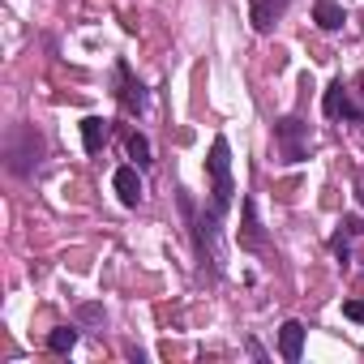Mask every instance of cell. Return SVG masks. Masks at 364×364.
Listing matches in <instances>:
<instances>
[{
	"label": "cell",
	"mask_w": 364,
	"mask_h": 364,
	"mask_svg": "<svg viewBox=\"0 0 364 364\" xmlns=\"http://www.w3.org/2000/svg\"><path fill=\"white\" fill-rule=\"evenodd\" d=\"M176 206H180V215H185V223H189V240L198 249V262L210 266L215 274H223V262H228V253H223V228H219L223 215L215 206L210 210H198L185 189H176Z\"/></svg>",
	"instance_id": "obj_1"
},
{
	"label": "cell",
	"mask_w": 364,
	"mask_h": 364,
	"mask_svg": "<svg viewBox=\"0 0 364 364\" xmlns=\"http://www.w3.org/2000/svg\"><path fill=\"white\" fill-rule=\"evenodd\" d=\"M206 176H210V206H215L219 215H228V210H232V202H236V180H232V146H228V137H223V133L210 141Z\"/></svg>",
	"instance_id": "obj_2"
},
{
	"label": "cell",
	"mask_w": 364,
	"mask_h": 364,
	"mask_svg": "<svg viewBox=\"0 0 364 364\" xmlns=\"http://www.w3.org/2000/svg\"><path fill=\"white\" fill-rule=\"evenodd\" d=\"M112 95H116V103H120L124 116H146V107H150V90L137 82V73L129 69V60L112 65Z\"/></svg>",
	"instance_id": "obj_3"
},
{
	"label": "cell",
	"mask_w": 364,
	"mask_h": 364,
	"mask_svg": "<svg viewBox=\"0 0 364 364\" xmlns=\"http://www.w3.org/2000/svg\"><path fill=\"white\" fill-rule=\"evenodd\" d=\"M309 146H313V133L300 116H279L274 120V150L283 163H300L309 159Z\"/></svg>",
	"instance_id": "obj_4"
},
{
	"label": "cell",
	"mask_w": 364,
	"mask_h": 364,
	"mask_svg": "<svg viewBox=\"0 0 364 364\" xmlns=\"http://www.w3.org/2000/svg\"><path fill=\"white\" fill-rule=\"evenodd\" d=\"M321 112H326L330 120H347V124H364V107H360V103L351 99V90L343 86V77L326 86V95H321Z\"/></svg>",
	"instance_id": "obj_5"
},
{
	"label": "cell",
	"mask_w": 364,
	"mask_h": 364,
	"mask_svg": "<svg viewBox=\"0 0 364 364\" xmlns=\"http://www.w3.org/2000/svg\"><path fill=\"white\" fill-rule=\"evenodd\" d=\"M22 133H26V146H18V133L9 137V171L14 176H31L43 163V137L35 129H22Z\"/></svg>",
	"instance_id": "obj_6"
},
{
	"label": "cell",
	"mask_w": 364,
	"mask_h": 364,
	"mask_svg": "<svg viewBox=\"0 0 364 364\" xmlns=\"http://www.w3.org/2000/svg\"><path fill=\"white\" fill-rule=\"evenodd\" d=\"M112 189H116L120 206L137 210V206H141V198H146V185H141V167H137V163H124V167H116V171H112Z\"/></svg>",
	"instance_id": "obj_7"
},
{
	"label": "cell",
	"mask_w": 364,
	"mask_h": 364,
	"mask_svg": "<svg viewBox=\"0 0 364 364\" xmlns=\"http://www.w3.org/2000/svg\"><path fill=\"white\" fill-rule=\"evenodd\" d=\"M236 245H240L245 253H262V249H266V232H262V223H257L253 198L240 202V236H236Z\"/></svg>",
	"instance_id": "obj_8"
},
{
	"label": "cell",
	"mask_w": 364,
	"mask_h": 364,
	"mask_svg": "<svg viewBox=\"0 0 364 364\" xmlns=\"http://www.w3.org/2000/svg\"><path fill=\"white\" fill-rule=\"evenodd\" d=\"M287 9H291V0H249V22H253L257 35H270L283 22Z\"/></svg>",
	"instance_id": "obj_9"
},
{
	"label": "cell",
	"mask_w": 364,
	"mask_h": 364,
	"mask_svg": "<svg viewBox=\"0 0 364 364\" xmlns=\"http://www.w3.org/2000/svg\"><path fill=\"white\" fill-rule=\"evenodd\" d=\"M355 236H364V219L360 215H343L338 219V232H334V240H330V253H334V262L347 270V262H351V240Z\"/></svg>",
	"instance_id": "obj_10"
},
{
	"label": "cell",
	"mask_w": 364,
	"mask_h": 364,
	"mask_svg": "<svg viewBox=\"0 0 364 364\" xmlns=\"http://www.w3.org/2000/svg\"><path fill=\"white\" fill-rule=\"evenodd\" d=\"M304 334H309V326L304 321H283V330H279V351H283V360L287 364H300V355H304Z\"/></svg>",
	"instance_id": "obj_11"
},
{
	"label": "cell",
	"mask_w": 364,
	"mask_h": 364,
	"mask_svg": "<svg viewBox=\"0 0 364 364\" xmlns=\"http://www.w3.org/2000/svg\"><path fill=\"white\" fill-rule=\"evenodd\" d=\"M107 141H112V120L86 116V120H82V146H86V154H99Z\"/></svg>",
	"instance_id": "obj_12"
},
{
	"label": "cell",
	"mask_w": 364,
	"mask_h": 364,
	"mask_svg": "<svg viewBox=\"0 0 364 364\" xmlns=\"http://www.w3.org/2000/svg\"><path fill=\"white\" fill-rule=\"evenodd\" d=\"M313 22L321 31H343L347 14H343V5H334V0H313Z\"/></svg>",
	"instance_id": "obj_13"
},
{
	"label": "cell",
	"mask_w": 364,
	"mask_h": 364,
	"mask_svg": "<svg viewBox=\"0 0 364 364\" xmlns=\"http://www.w3.org/2000/svg\"><path fill=\"white\" fill-rule=\"evenodd\" d=\"M77 334H82L77 326H56V330L48 334V351H52V355H69V351L77 347Z\"/></svg>",
	"instance_id": "obj_14"
},
{
	"label": "cell",
	"mask_w": 364,
	"mask_h": 364,
	"mask_svg": "<svg viewBox=\"0 0 364 364\" xmlns=\"http://www.w3.org/2000/svg\"><path fill=\"white\" fill-rule=\"evenodd\" d=\"M124 150H129V159H133V163H137L141 171H146V167L154 163V159H150V137H146V133H137V129H133V133L124 137Z\"/></svg>",
	"instance_id": "obj_15"
},
{
	"label": "cell",
	"mask_w": 364,
	"mask_h": 364,
	"mask_svg": "<svg viewBox=\"0 0 364 364\" xmlns=\"http://www.w3.org/2000/svg\"><path fill=\"white\" fill-rule=\"evenodd\" d=\"M343 317L364 326V300H343Z\"/></svg>",
	"instance_id": "obj_16"
},
{
	"label": "cell",
	"mask_w": 364,
	"mask_h": 364,
	"mask_svg": "<svg viewBox=\"0 0 364 364\" xmlns=\"http://www.w3.org/2000/svg\"><path fill=\"white\" fill-rule=\"evenodd\" d=\"M77 317H82V321H103V309H99V304H82Z\"/></svg>",
	"instance_id": "obj_17"
},
{
	"label": "cell",
	"mask_w": 364,
	"mask_h": 364,
	"mask_svg": "<svg viewBox=\"0 0 364 364\" xmlns=\"http://www.w3.org/2000/svg\"><path fill=\"white\" fill-rule=\"evenodd\" d=\"M245 347H249V355H253V360H262V364L270 360V355H266V347H262L257 338H245Z\"/></svg>",
	"instance_id": "obj_18"
},
{
	"label": "cell",
	"mask_w": 364,
	"mask_h": 364,
	"mask_svg": "<svg viewBox=\"0 0 364 364\" xmlns=\"http://www.w3.org/2000/svg\"><path fill=\"white\" fill-rule=\"evenodd\" d=\"M355 202H360V206H364V176H360V180H355Z\"/></svg>",
	"instance_id": "obj_19"
},
{
	"label": "cell",
	"mask_w": 364,
	"mask_h": 364,
	"mask_svg": "<svg viewBox=\"0 0 364 364\" xmlns=\"http://www.w3.org/2000/svg\"><path fill=\"white\" fill-rule=\"evenodd\" d=\"M360 99H364V73H360Z\"/></svg>",
	"instance_id": "obj_20"
}]
</instances>
